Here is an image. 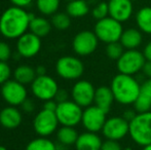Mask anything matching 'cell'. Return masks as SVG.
<instances>
[{
  "instance_id": "6da1fadb",
  "label": "cell",
  "mask_w": 151,
  "mask_h": 150,
  "mask_svg": "<svg viewBox=\"0 0 151 150\" xmlns=\"http://www.w3.org/2000/svg\"><path fill=\"white\" fill-rule=\"evenodd\" d=\"M31 14L24 8L8 7L0 16V34L7 39H18L29 29Z\"/></svg>"
},
{
  "instance_id": "7a4b0ae2",
  "label": "cell",
  "mask_w": 151,
  "mask_h": 150,
  "mask_svg": "<svg viewBox=\"0 0 151 150\" xmlns=\"http://www.w3.org/2000/svg\"><path fill=\"white\" fill-rule=\"evenodd\" d=\"M110 88L116 102L121 105H133L139 97L141 84L134 76L119 73L113 77Z\"/></svg>"
},
{
  "instance_id": "3957f363",
  "label": "cell",
  "mask_w": 151,
  "mask_h": 150,
  "mask_svg": "<svg viewBox=\"0 0 151 150\" xmlns=\"http://www.w3.org/2000/svg\"><path fill=\"white\" fill-rule=\"evenodd\" d=\"M129 135L139 146L151 144V110L136 114L129 121Z\"/></svg>"
},
{
  "instance_id": "277c9868",
  "label": "cell",
  "mask_w": 151,
  "mask_h": 150,
  "mask_svg": "<svg viewBox=\"0 0 151 150\" xmlns=\"http://www.w3.org/2000/svg\"><path fill=\"white\" fill-rule=\"evenodd\" d=\"M93 32L100 41L108 44L111 42L119 41L123 29L120 22L109 16L105 19L97 21Z\"/></svg>"
},
{
  "instance_id": "5b68a950",
  "label": "cell",
  "mask_w": 151,
  "mask_h": 150,
  "mask_svg": "<svg viewBox=\"0 0 151 150\" xmlns=\"http://www.w3.org/2000/svg\"><path fill=\"white\" fill-rule=\"evenodd\" d=\"M146 59L143 52L138 50H125L121 57L116 61L119 73L134 76L142 70Z\"/></svg>"
},
{
  "instance_id": "8992f818",
  "label": "cell",
  "mask_w": 151,
  "mask_h": 150,
  "mask_svg": "<svg viewBox=\"0 0 151 150\" xmlns=\"http://www.w3.org/2000/svg\"><path fill=\"white\" fill-rule=\"evenodd\" d=\"M57 74L66 80H77L84 72V65L80 59L73 56L61 57L56 63Z\"/></svg>"
},
{
  "instance_id": "52a82bcc",
  "label": "cell",
  "mask_w": 151,
  "mask_h": 150,
  "mask_svg": "<svg viewBox=\"0 0 151 150\" xmlns=\"http://www.w3.org/2000/svg\"><path fill=\"white\" fill-rule=\"evenodd\" d=\"M82 112H83L82 107L76 104L73 100H68L65 102L58 103L56 115L62 126H75L81 122Z\"/></svg>"
},
{
  "instance_id": "ba28073f",
  "label": "cell",
  "mask_w": 151,
  "mask_h": 150,
  "mask_svg": "<svg viewBox=\"0 0 151 150\" xmlns=\"http://www.w3.org/2000/svg\"><path fill=\"white\" fill-rule=\"evenodd\" d=\"M59 90L58 82L55 78L50 75L36 76V78L31 83V92L39 100L45 101L55 99Z\"/></svg>"
},
{
  "instance_id": "9c48e42d",
  "label": "cell",
  "mask_w": 151,
  "mask_h": 150,
  "mask_svg": "<svg viewBox=\"0 0 151 150\" xmlns=\"http://www.w3.org/2000/svg\"><path fill=\"white\" fill-rule=\"evenodd\" d=\"M1 97L10 106H21L28 98L26 86L16 79H8L1 85Z\"/></svg>"
},
{
  "instance_id": "30bf717a",
  "label": "cell",
  "mask_w": 151,
  "mask_h": 150,
  "mask_svg": "<svg viewBox=\"0 0 151 150\" xmlns=\"http://www.w3.org/2000/svg\"><path fill=\"white\" fill-rule=\"evenodd\" d=\"M59 123L56 112L42 109L34 117L33 128L38 136L48 137L56 132Z\"/></svg>"
},
{
  "instance_id": "8fae6325",
  "label": "cell",
  "mask_w": 151,
  "mask_h": 150,
  "mask_svg": "<svg viewBox=\"0 0 151 150\" xmlns=\"http://www.w3.org/2000/svg\"><path fill=\"white\" fill-rule=\"evenodd\" d=\"M99 41L100 40L98 39L95 32L88 30L80 31L73 38L72 47L76 55L80 57H86L95 52Z\"/></svg>"
},
{
  "instance_id": "7c38bea8",
  "label": "cell",
  "mask_w": 151,
  "mask_h": 150,
  "mask_svg": "<svg viewBox=\"0 0 151 150\" xmlns=\"http://www.w3.org/2000/svg\"><path fill=\"white\" fill-rule=\"evenodd\" d=\"M106 115H107V112L104 111L103 109L98 107L97 105H91L84 108L82 112L81 123L88 132H102V128L107 120Z\"/></svg>"
},
{
  "instance_id": "4fadbf2b",
  "label": "cell",
  "mask_w": 151,
  "mask_h": 150,
  "mask_svg": "<svg viewBox=\"0 0 151 150\" xmlns=\"http://www.w3.org/2000/svg\"><path fill=\"white\" fill-rule=\"evenodd\" d=\"M96 88L88 80H78L71 90L72 100L82 108L91 106L95 100Z\"/></svg>"
},
{
  "instance_id": "5bb4252c",
  "label": "cell",
  "mask_w": 151,
  "mask_h": 150,
  "mask_svg": "<svg viewBox=\"0 0 151 150\" xmlns=\"http://www.w3.org/2000/svg\"><path fill=\"white\" fill-rule=\"evenodd\" d=\"M129 122L122 116H112L106 120L102 134L106 139L119 141L129 135Z\"/></svg>"
},
{
  "instance_id": "9a60e30c",
  "label": "cell",
  "mask_w": 151,
  "mask_h": 150,
  "mask_svg": "<svg viewBox=\"0 0 151 150\" xmlns=\"http://www.w3.org/2000/svg\"><path fill=\"white\" fill-rule=\"evenodd\" d=\"M41 50V38L32 32H26L17 41V52L19 56L30 59L37 56Z\"/></svg>"
},
{
  "instance_id": "2e32d148",
  "label": "cell",
  "mask_w": 151,
  "mask_h": 150,
  "mask_svg": "<svg viewBox=\"0 0 151 150\" xmlns=\"http://www.w3.org/2000/svg\"><path fill=\"white\" fill-rule=\"evenodd\" d=\"M109 16L123 23L131 19L134 11L132 0H109Z\"/></svg>"
},
{
  "instance_id": "e0dca14e",
  "label": "cell",
  "mask_w": 151,
  "mask_h": 150,
  "mask_svg": "<svg viewBox=\"0 0 151 150\" xmlns=\"http://www.w3.org/2000/svg\"><path fill=\"white\" fill-rule=\"evenodd\" d=\"M22 121V113L16 106L8 105L0 111V124L4 128L14 130L21 126Z\"/></svg>"
},
{
  "instance_id": "ac0fdd59",
  "label": "cell",
  "mask_w": 151,
  "mask_h": 150,
  "mask_svg": "<svg viewBox=\"0 0 151 150\" xmlns=\"http://www.w3.org/2000/svg\"><path fill=\"white\" fill-rule=\"evenodd\" d=\"M102 141L101 137L98 135V133L86 132L82 133L78 136L77 141L75 143L76 150H101Z\"/></svg>"
},
{
  "instance_id": "d6986e66",
  "label": "cell",
  "mask_w": 151,
  "mask_h": 150,
  "mask_svg": "<svg viewBox=\"0 0 151 150\" xmlns=\"http://www.w3.org/2000/svg\"><path fill=\"white\" fill-rule=\"evenodd\" d=\"M134 106L138 113L151 110V78H147L141 84L139 97L136 100Z\"/></svg>"
},
{
  "instance_id": "ffe728a7",
  "label": "cell",
  "mask_w": 151,
  "mask_h": 150,
  "mask_svg": "<svg viewBox=\"0 0 151 150\" xmlns=\"http://www.w3.org/2000/svg\"><path fill=\"white\" fill-rule=\"evenodd\" d=\"M114 101H115V99H114V95L111 90V88L102 85L96 88L93 103L98 107H100V108L103 109L104 111H106L108 113L110 111V109H111Z\"/></svg>"
},
{
  "instance_id": "44dd1931",
  "label": "cell",
  "mask_w": 151,
  "mask_h": 150,
  "mask_svg": "<svg viewBox=\"0 0 151 150\" xmlns=\"http://www.w3.org/2000/svg\"><path fill=\"white\" fill-rule=\"evenodd\" d=\"M143 36L139 29L129 28L123 30L120 37V43L125 50H137L142 43Z\"/></svg>"
},
{
  "instance_id": "7402d4cb",
  "label": "cell",
  "mask_w": 151,
  "mask_h": 150,
  "mask_svg": "<svg viewBox=\"0 0 151 150\" xmlns=\"http://www.w3.org/2000/svg\"><path fill=\"white\" fill-rule=\"evenodd\" d=\"M52 23L47 21L45 18L42 17H34L30 21V25H29V30L36 36L42 38L45 37L50 34V30H52Z\"/></svg>"
},
{
  "instance_id": "603a6c76",
  "label": "cell",
  "mask_w": 151,
  "mask_h": 150,
  "mask_svg": "<svg viewBox=\"0 0 151 150\" xmlns=\"http://www.w3.org/2000/svg\"><path fill=\"white\" fill-rule=\"evenodd\" d=\"M79 134L74 128V126H62L57 131V139L59 143L63 146H71L75 145Z\"/></svg>"
},
{
  "instance_id": "cb8c5ba5",
  "label": "cell",
  "mask_w": 151,
  "mask_h": 150,
  "mask_svg": "<svg viewBox=\"0 0 151 150\" xmlns=\"http://www.w3.org/2000/svg\"><path fill=\"white\" fill-rule=\"evenodd\" d=\"M136 23L139 30L146 34H151V7L144 6L136 14Z\"/></svg>"
},
{
  "instance_id": "d4e9b609",
  "label": "cell",
  "mask_w": 151,
  "mask_h": 150,
  "mask_svg": "<svg viewBox=\"0 0 151 150\" xmlns=\"http://www.w3.org/2000/svg\"><path fill=\"white\" fill-rule=\"evenodd\" d=\"M14 76L17 81L26 85V84H31L37 75H36L35 68L29 65H20L14 69Z\"/></svg>"
},
{
  "instance_id": "484cf974",
  "label": "cell",
  "mask_w": 151,
  "mask_h": 150,
  "mask_svg": "<svg viewBox=\"0 0 151 150\" xmlns=\"http://www.w3.org/2000/svg\"><path fill=\"white\" fill-rule=\"evenodd\" d=\"M66 11L71 18H82L90 11V6L86 0H73L68 2Z\"/></svg>"
},
{
  "instance_id": "4316f807",
  "label": "cell",
  "mask_w": 151,
  "mask_h": 150,
  "mask_svg": "<svg viewBox=\"0 0 151 150\" xmlns=\"http://www.w3.org/2000/svg\"><path fill=\"white\" fill-rule=\"evenodd\" d=\"M25 150H58V146L47 137H38L27 144Z\"/></svg>"
},
{
  "instance_id": "83f0119b",
  "label": "cell",
  "mask_w": 151,
  "mask_h": 150,
  "mask_svg": "<svg viewBox=\"0 0 151 150\" xmlns=\"http://www.w3.org/2000/svg\"><path fill=\"white\" fill-rule=\"evenodd\" d=\"M38 11L43 16H54L60 7L61 0H35Z\"/></svg>"
},
{
  "instance_id": "f1b7e54d",
  "label": "cell",
  "mask_w": 151,
  "mask_h": 150,
  "mask_svg": "<svg viewBox=\"0 0 151 150\" xmlns=\"http://www.w3.org/2000/svg\"><path fill=\"white\" fill-rule=\"evenodd\" d=\"M50 23L58 30H66L71 25V17L67 12H56L52 17Z\"/></svg>"
},
{
  "instance_id": "f546056e",
  "label": "cell",
  "mask_w": 151,
  "mask_h": 150,
  "mask_svg": "<svg viewBox=\"0 0 151 150\" xmlns=\"http://www.w3.org/2000/svg\"><path fill=\"white\" fill-rule=\"evenodd\" d=\"M105 52H106V56L109 59L117 61L121 57V55L124 52V47L120 43V41L111 42V43H108L106 45Z\"/></svg>"
},
{
  "instance_id": "4dcf8cb0",
  "label": "cell",
  "mask_w": 151,
  "mask_h": 150,
  "mask_svg": "<svg viewBox=\"0 0 151 150\" xmlns=\"http://www.w3.org/2000/svg\"><path fill=\"white\" fill-rule=\"evenodd\" d=\"M91 14L98 21L109 17V5H108V3L107 2H99V3H97L93 6Z\"/></svg>"
},
{
  "instance_id": "1f68e13d",
  "label": "cell",
  "mask_w": 151,
  "mask_h": 150,
  "mask_svg": "<svg viewBox=\"0 0 151 150\" xmlns=\"http://www.w3.org/2000/svg\"><path fill=\"white\" fill-rule=\"evenodd\" d=\"M10 75H12V69L9 65L6 62L0 61V85L7 81L10 78Z\"/></svg>"
},
{
  "instance_id": "d6a6232c",
  "label": "cell",
  "mask_w": 151,
  "mask_h": 150,
  "mask_svg": "<svg viewBox=\"0 0 151 150\" xmlns=\"http://www.w3.org/2000/svg\"><path fill=\"white\" fill-rule=\"evenodd\" d=\"M12 57V48L5 41H0V61L6 62Z\"/></svg>"
},
{
  "instance_id": "836d02e7",
  "label": "cell",
  "mask_w": 151,
  "mask_h": 150,
  "mask_svg": "<svg viewBox=\"0 0 151 150\" xmlns=\"http://www.w3.org/2000/svg\"><path fill=\"white\" fill-rule=\"evenodd\" d=\"M101 150H122V147L118 141L106 139V141H104L102 144Z\"/></svg>"
},
{
  "instance_id": "e575fe53",
  "label": "cell",
  "mask_w": 151,
  "mask_h": 150,
  "mask_svg": "<svg viewBox=\"0 0 151 150\" xmlns=\"http://www.w3.org/2000/svg\"><path fill=\"white\" fill-rule=\"evenodd\" d=\"M21 107H22V110L24 111V112H26V113H31V112H33L34 109H35V105H34L33 101H32V100H29L28 98H27L26 100H25L24 102L22 103Z\"/></svg>"
},
{
  "instance_id": "d590c367",
  "label": "cell",
  "mask_w": 151,
  "mask_h": 150,
  "mask_svg": "<svg viewBox=\"0 0 151 150\" xmlns=\"http://www.w3.org/2000/svg\"><path fill=\"white\" fill-rule=\"evenodd\" d=\"M55 100L58 103H62L65 102V101L69 100V94L66 90H62V88H59L58 93H57L56 97H55Z\"/></svg>"
},
{
  "instance_id": "8d00e7d4",
  "label": "cell",
  "mask_w": 151,
  "mask_h": 150,
  "mask_svg": "<svg viewBox=\"0 0 151 150\" xmlns=\"http://www.w3.org/2000/svg\"><path fill=\"white\" fill-rule=\"evenodd\" d=\"M57 107H58V102H57L55 99L45 101L43 104V109H46V110H50V111H54V112H56Z\"/></svg>"
},
{
  "instance_id": "74e56055",
  "label": "cell",
  "mask_w": 151,
  "mask_h": 150,
  "mask_svg": "<svg viewBox=\"0 0 151 150\" xmlns=\"http://www.w3.org/2000/svg\"><path fill=\"white\" fill-rule=\"evenodd\" d=\"M14 6H18V7L25 8L29 6L34 0H9Z\"/></svg>"
},
{
  "instance_id": "f35d334b",
  "label": "cell",
  "mask_w": 151,
  "mask_h": 150,
  "mask_svg": "<svg viewBox=\"0 0 151 150\" xmlns=\"http://www.w3.org/2000/svg\"><path fill=\"white\" fill-rule=\"evenodd\" d=\"M137 111L136 110H133V109H127V110H125L124 112H123V114H122V117L124 118V119H127V121H131L132 119H133L134 117L136 116V113Z\"/></svg>"
},
{
  "instance_id": "ab89813d",
  "label": "cell",
  "mask_w": 151,
  "mask_h": 150,
  "mask_svg": "<svg viewBox=\"0 0 151 150\" xmlns=\"http://www.w3.org/2000/svg\"><path fill=\"white\" fill-rule=\"evenodd\" d=\"M142 71L146 77L151 78V61H146L143 68H142Z\"/></svg>"
},
{
  "instance_id": "60d3db41",
  "label": "cell",
  "mask_w": 151,
  "mask_h": 150,
  "mask_svg": "<svg viewBox=\"0 0 151 150\" xmlns=\"http://www.w3.org/2000/svg\"><path fill=\"white\" fill-rule=\"evenodd\" d=\"M143 55L145 57L146 61H151V40L145 45L143 50Z\"/></svg>"
},
{
  "instance_id": "b9f144b4",
  "label": "cell",
  "mask_w": 151,
  "mask_h": 150,
  "mask_svg": "<svg viewBox=\"0 0 151 150\" xmlns=\"http://www.w3.org/2000/svg\"><path fill=\"white\" fill-rule=\"evenodd\" d=\"M35 71H36V75L37 76H42V75H46V69L44 66L42 65H39L35 68Z\"/></svg>"
},
{
  "instance_id": "7bdbcfd3",
  "label": "cell",
  "mask_w": 151,
  "mask_h": 150,
  "mask_svg": "<svg viewBox=\"0 0 151 150\" xmlns=\"http://www.w3.org/2000/svg\"><path fill=\"white\" fill-rule=\"evenodd\" d=\"M142 150H151V144H149V145H146V146H144L143 148H142Z\"/></svg>"
},
{
  "instance_id": "ee69618b",
  "label": "cell",
  "mask_w": 151,
  "mask_h": 150,
  "mask_svg": "<svg viewBox=\"0 0 151 150\" xmlns=\"http://www.w3.org/2000/svg\"><path fill=\"white\" fill-rule=\"evenodd\" d=\"M0 150H8L6 147H4V146H2V145H0Z\"/></svg>"
},
{
  "instance_id": "f6af8a7d",
  "label": "cell",
  "mask_w": 151,
  "mask_h": 150,
  "mask_svg": "<svg viewBox=\"0 0 151 150\" xmlns=\"http://www.w3.org/2000/svg\"><path fill=\"white\" fill-rule=\"evenodd\" d=\"M66 1H68V2H70V1H73V0H66Z\"/></svg>"
},
{
  "instance_id": "bcb514c9",
  "label": "cell",
  "mask_w": 151,
  "mask_h": 150,
  "mask_svg": "<svg viewBox=\"0 0 151 150\" xmlns=\"http://www.w3.org/2000/svg\"><path fill=\"white\" fill-rule=\"evenodd\" d=\"M125 150H132L131 148H127V149H125Z\"/></svg>"
},
{
  "instance_id": "7dc6e473",
  "label": "cell",
  "mask_w": 151,
  "mask_h": 150,
  "mask_svg": "<svg viewBox=\"0 0 151 150\" xmlns=\"http://www.w3.org/2000/svg\"><path fill=\"white\" fill-rule=\"evenodd\" d=\"M132 1H137V0H132Z\"/></svg>"
}]
</instances>
